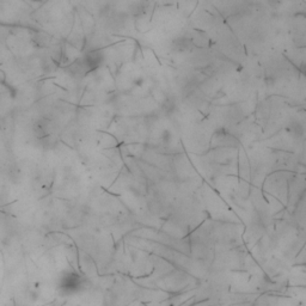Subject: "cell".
<instances>
[{"label": "cell", "instance_id": "6da1fadb", "mask_svg": "<svg viewBox=\"0 0 306 306\" xmlns=\"http://www.w3.org/2000/svg\"><path fill=\"white\" fill-rule=\"evenodd\" d=\"M84 287V280L77 273H67L60 279L59 288L65 294H74L81 291Z\"/></svg>", "mask_w": 306, "mask_h": 306}]
</instances>
